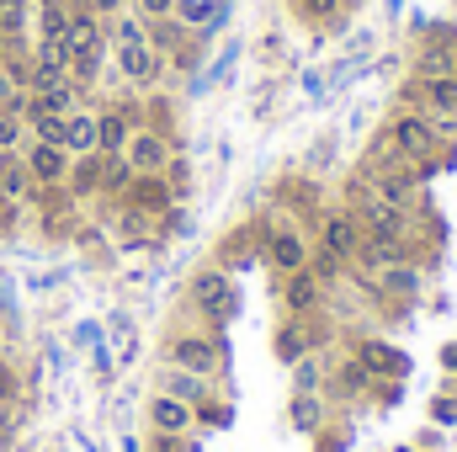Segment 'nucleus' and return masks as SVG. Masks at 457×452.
Here are the masks:
<instances>
[{"label":"nucleus","mask_w":457,"mask_h":452,"mask_svg":"<svg viewBox=\"0 0 457 452\" xmlns=\"http://www.w3.org/2000/svg\"><path fill=\"white\" fill-rule=\"evenodd\" d=\"M309 272H314V282L330 293V288H341L345 277H351V261H341V255L325 250V245H314V250H309Z\"/></svg>","instance_id":"24"},{"label":"nucleus","mask_w":457,"mask_h":452,"mask_svg":"<svg viewBox=\"0 0 457 452\" xmlns=\"http://www.w3.org/2000/svg\"><path fill=\"white\" fill-rule=\"evenodd\" d=\"M165 362L187 367V372H203V378H224L228 336L224 331H181V336L165 340Z\"/></svg>","instance_id":"2"},{"label":"nucleus","mask_w":457,"mask_h":452,"mask_svg":"<svg viewBox=\"0 0 457 452\" xmlns=\"http://www.w3.org/2000/svg\"><path fill=\"white\" fill-rule=\"evenodd\" d=\"M64 43H70V54L102 48V43H107V21H102L86 0H75V5H70V27H64Z\"/></svg>","instance_id":"18"},{"label":"nucleus","mask_w":457,"mask_h":452,"mask_svg":"<svg viewBox=\"0 0 457 452\" xmlns=\"http://www.w3.org/2000/svg\"><path fill=\"white\" fill-rule=\"evenodd\" d=\"M282 282V309L293 314V320H314L320 309H325V288L314 282V272L303 266V272H293V277H277Z\"/></svg>","instance_id":"13"},{"label":"nucleus","mask_w":457,"mask_h":452,"mask_svg":"<svg viewBox=\"0 0 457 452\" xmlns=\"http://www.w3.org/2000/svg\"><path fill=\"white\" fill-rule=\"evenodd\" d=\"M122 203L138 208V213H149V219H160L165 208H176V192H170V181L160 171V176H133V187L122 192Z\"/></svg>","instance_id":"15"},{"label":"nucleus","mask_w":457,"mask_h":452,"mask_svg":"<svg viewBox=\"0 0 457 452\" xmlns=\"http://www.w3.org/2000/svg\"><path fill=\"white\" fill-rule=\"evenodd\" d=\"M415 448L436 452V448H442V426H431V431H415Z\"/></svg>","instance_id":"40"},{"label":"nucleus","mask_w":457,"mask_h":452,"mask_svg":"<svg viewBox=\"0 0 457 452\" xmlns=\"http://www.w3.org/2000/svg\"><path fill=\"white\" fill-rule=\"evenodd\" d=\"M420 288H426V272L415 266V261H399V266H383L372 282H367V293L388 309V304H420Z\"/></svg>","instance_id":"5"},{"label":"nucleus","mask_w":457,"mask_h":452,"mask_svg":"<svg viewBox=\"0 0 457 452\" xmlns=\"http://www.w3.org/2000/svg\"><path fill=\"white\" fill-rule=\"evenodd\" d=\"M16 394H21V378H16L11 367H0V405H5V399H16Z\"/></svg>","instance_id":"39"},{"label":"nucleus","mask_w":457,"mask_h":452,"mask_svg":"<svg viewBox=\"0 0 457 452\" xmlns=\"http://www.w3.org/2000/svg\"><path fill=\"white\" fill-rule=\"evenodd\" d=\"M187 43H192V32H187L176 16L149 21V48H154V54H165V59H170V54H176V48H187Z\"/></svg>","instance_id":"27"},{"label":"nucleus","mask_w":457,"mask_h":452,"mask_svg":"<svg viewBox=\"0 0 457 452\" xmlns=\"http://www.w3.org/2000/svg\"><path fill=\"white\" fill-rule=\"evenodd\" d=\"M64 192H70L75 203H91V197H102V155H80V160H70Z\"/></svg>","instance_id":"21"},{"label":"nucleus","mask_w":457,"mask_h":452,"mask_svg":"<svg viewBox=\"0 0 457 452\" xmlns=\"http://www.w3.org/2000/svg\"><path fill=\"white\" fill-rule=\"evenodd\" d=\"M122 155H128V165H133L138 176H160V171L170 165L176 144H170L160 128H149V122H144V128H133V138H128V149H122Z\"/></svg>","instance_id":"8"},{"label":"nucleus","mask_w":457,"mask_h":452,"mask_svg":"<svg viewBox=\"0 0 457 452\" xmlns=\"http://www.w3.org/2000/svg\"><path fill=\"white\" fill-rule=\"evenodd\" d=\"M341 5H345V11H356V5H361V0H341Z\"/></svg>","instance_id":"44"},{"label":"nucleus","mask_w":457,"mask_h":452,"mask_svg":"<svg viewBox=\"0 0 457 452\" xmlns=\"http://www.w3.org/2000/svg\"><path fill=\"white\" fill-rule=\"evenodd\" d=\"M399 5H404V0H388V16H399Z\"/></svg>","instance_id":"43"},{"label":"nucleus","mask_w":457,"mask_h":452,"mask_svg":"<svg viewBox=\"0 0 457 452\" xmlns=\"http://www.w3.org/2000/svg\"><path fill=\"white\" fill-rule=\"evenodd\" d=\"M293 11L309 21V27H320V32H345V5L341 0H293Z\"/></svg>","instance_id":"22"},{"label":"nucleus","mask_w":457,"mask_h":452,"mask_svg":"<svg viewBox=\"0 0 457 452\" xmlns=\"http://www.w3.org/2000/svg\"><path fill=\"white\" fill-rule=\"evenodd\" d=\"M261 224V261L277 272V277H293V272H303L309 266V239H303V229L298 219H255Z\"/></svg>","instance_id":"3"},{"label":"nucleus","mask_w":457,"mask_h":452,"mask_svg":"<svg viewBox=\"0 0 457 452\" xmlns=\"http://www.w3.org/2000/svg\"><path fill=\"white\" fill-rule=\"evenodd\" d=\"M86 5H91V11H96V16H102V21H112L117 11H128V5H133V0H86Z\"/></svg>","instance_id":"38"},{"label":"nucleus","mask_w":457,"mask_h":452,"mask_svg":"<svg viewBox=\"0 0 457 452\" xmlns=\"http://www.w3.org/2000/svg\"><path fill=\"white\" fill-rule=\"evenodd\" d=\"M27 149V122L16 113H0V155H21Z\"/></svg>","instance_id":"31"},{"label":"nucleus","mask_w":457,"mask_h":452,"mask_svg":"<svg viewBox=\"0 0 457 452\" xmlns=\"http://www.w3.org/2000/svg\"><path fill=\"white\" fill-rule=\"evenodd\" d=\"M320 340L325 336L314 331V320H293V314H287V320L271 331V351H277L282 367H293V362H303L309 351H320Z\"/></svg>","instance_id":"9"},{"label":"nucleus","mask_w":457,"mask_h":452,"mask_svg":"<svg viewBox=\"0 0 457 452\" xmlns=\"http://www.w3.org/2000/svg\"><path fill=\"white\" fill-rule=\"evenodd\" d=\"M112 64H117V80L133 86V91H149L165 80V54H154L149 43H133V48H112Z\"/></svg>","instance_id":"6"},{"label":"nucleus","mask_w":457,"mask_h":452,"mask_svg":"<svg viewBox=\"0 0 457 452\" xmlns=\"http://www.w3.org/2000/svg\"><path fill=\"white\" fill-rule=\"evenodd\" d=\"M154 389H160V394H176V399H187L192 410H197L203 399H213V378H203V372H187V367H170V362H160V378H154Z\"/></svg>","instance_id":"16"},{"label":"nucleus","mask_w":457,"mask_h":452,"mask_svg":"<svg viewBox=\"0 0 457 452\" xmlns=\"http://www.w3.org/2000/svg\"><path fill=\"white\" fill-rule=\"evenodd\" d=\"M442 367H447V372H457V340H447V346H442Z\"/></svg>","instance_id":"42"},{"label":"nucleus","mask_w":457,"mask_h":452,"mask_svg":"<svg viewBox=\"0 0 457 452\" xmlns=\"http://www.w3.org/2000/svg\"><path fill=\"white\" fill-rule=\"evenodd\" d=\"M453 378H457V372H453ZM453 394H457V389H453Z\"/></svg>","instance_id":"45"},{"label":"nucleus","mask_w":457,"mask_h":452,"mask_svg":"<svg viewBox=\"0 0 457 452\" xmlns=\"http://www.w3.org/2000/svg\"><path fill=\"white\" fill-rule=\"evenodd\" d=\"M351 448V431L345 426H325V431H314V452H345Z\"/></svg>","instance_id":"35"},{"label":"nucleus","mask_w":457,"mask_h":452,"mask_svg":"<svg viewBox=\"0 0 457 452\" xmlns=\"http://www.w3.org/2000/svg\"><path fill=\"white\" fill-rule=\"evenodd\" d=\"M239 54H245V43H224V54L213 59V70H203V80H208V91H213V86H224L228 75H234V64H239Z\"/></svg>","instance_id":"33"},{"label":"nucleus","mask_w":457,"mask_h":452,"mask_svg":"<svg viewBox=\"0 0 457 452\" xmlns=\"http://www.w3.org/2000/svg\"><path fill=\"white\" fill-rule=\"evenodd\" d=\"M107 43L112 48H133V43H149V21L128 5V11H117L112 21H107Z\"/></svg>","instance_id":"25"},{"label":"nucleus","mask_w":457,"mask_h":452,"mask_svg":"<svg viewBox=\"0 0 457 452\" xmlns=\"http://www.w3.org/2000/svg\"><path fill=\"white\" fill-rule=\"evenodd\" d=\"M187 304L208 320V331H219V325H228L234 314H239V282H234V272H224V266H197L192 272V282H187Z\"/></svg>","instance_id":"1"},{"label":"nucleus","mask_w":457,"mask_h":452,"mask_svg":"<svg viewBox=\"0 0 457 452\" xmlns=\"http://www.w3.org/2000/svg\"><path fill=\"white\" fill-rule=\"evenodd\" d=\"M21 165H27V176H32L37 187H64V176H70V155H64V144H37V138H27Z\"/></svg>","instance_id":"10"},{"label":"nucleus","mask_w":457,"mask_h":452,"mask_svg":"<svg viewBox=\"0 0 457 452\" xmlns=\"http://www.w3.org/2000/svg\"><path fill=\"white\" fill-rule=\"evenodd\" d=\"M133 11H138L144 21H160V16H170V11H176V0H133Z\"/></svg>","instance_id":"37"},{"label":"nucleus","mask_w":457,"mask_h":452,"mask_svg":"<svg viewBox=\"0 0 457 452\" xmlns=\"http://www.w3.org/2000/svg\"><path fill=\"white\" fill-rule=\"evenodd\" d=\"M420 107H426L431 117H457V75L420 80Z\"/></svg>","instance_id":"23"},{"label":"nucleus","mask_w":457,"mask_h":452,"mask_svg":"<svg viewBox=\"0 0 457 452\" xmlns=\"http://www.w3.org/2000/svg\"><path fill=\"white\" fill-rule=\"evenodd\" d=\"M325 356L320 351H309L303 362H293V394H325Z\"/></svg>","instance_id":"28"},{"label":"nucleus","mask_w":457,"mask_h":452,"mask_svg":"<svg viewBox=\"0 0 457 452\" xmlns=\"http://www.w3.org/2000/svg\"><path fill=\"white\" fill-rule=\"evenodd\" d=\"M431 421L436 426H457V394H436L431 399Z\"/></svg>","instance_id":"36"},{"label":"nucleus","mask_w":457,"mask_h":452,"mask_svg":"<svg viewBox=\"0 0 457 452\" xmlns=\"http://www.w3.org/2000/svg\"><path fill=\"white\" fill-rule=\"evenodd\" d=\"M351 356L372 372V383H383V378H410V356L383 336H356L351 340Z\"/></svg>","instance_id":"7"},{"label":"nucleus","mask_w":457,"mask_h":452,"mask_svg":"<svg viewBox=\"0 0 457 452\" xmlns=\"http://www.w3.org/2000/svg\"><path fill=\"white\" fill-rule=\"evenodd\" d=\"M187 32H203L208 27V16H213V0H176V11H170Z\"/></svg>","instance_id":"30"},{"label":"nucleus","mask_w":457,"mask_h":452,"mask_svg":"<svg viewBox=\"0 0 457 452\" xmlns=\"http://www.w3.org/2000/svg\"><path fill=\"white\" fill-rule=\"evenodd\" d=\"M287 426H293V437L325 431V426H330V399H325V394H293V399H287Z\"/></svg>","instance_id":"19"},{"label":"nucleus","mask_w":457,"mask_h":452,"mask_svg":"<svg viewBox=\"0 0 457 452\" xmlns=\"http://www.w3.org/2000/svg\"><path fill=\"white\" fill-rule=\"evenodd\" d=\"M325 86H330V80H325L320 70H309V75H303V91H309V96H325Z\"/></svg>","instance_id":"41"},{"label":"nucleus","mask_w":457,"mask_h":452,"mask_svg":"<svg viewBox=\"0 0 457 452\" xmlns=\"http://www.w3.org/2000/svg\"><path fill=\"white\" fill-rule=\"evenodd\" d=\"M149 452H197V431H181V437H160V431H149Z\"/></svg>","instance_id":"34"},{"label":"nucleus","mask_w":457,"mask_h":452,"mask_svg":"<svg viewBox=\"0 0 457 452\" xmlns=\"http://www.w3.org/2000/svg\"><path fill=\"white\" fill-rule=\"evenodd\" d=\"M383 133H388V144H394V155L404 165H420V160H431L442 149V138H436V128H431L426 113H394Z\"/></svg>","instance_id":"4"},{"label":"nucleus","mask_w":457,"mask_h":452,"mask_svg":"<svg viewBox=\"0 0 457 452\" xmlns=\"http://www.w3.org/2000/svg\"><path fill=\"white\" fill-rule=\"evenodd\" d=\"M325 399H341V405L372 399V372H367L356 356H341V362L330 367V378H325Z\"/></svg>","instance_id":"12"},{"label":"nucleus","mask_w":457,"mask_h":452,"mask_svg":"<svg viewBox=\"0 0 457 452\" xmlns=\"http://www.w3.org/2000/svg\"><path fill=\"white\" fill-rule=\"evenodd\" d=\"M64 155H70V160L96 155V107H91V102L64 117Z\"/></svg>","instance_id":"20"},{"label":"nucleus","mask_w":457,"mask_h":452,"mask_svg":"<svg viewBox=\"0 0 457 452\" xmlns=\"http://www.w3.org/2000/svg\"><path fill=\"white\" fill-rule=\"evenodd\" d=\"M133 165H128V155H102V197L107 203H122V192L133 187Z\"/></svg>","instance_id":"26"},{"label":"nucleus","mask_w":457,"mask_h":452,"mask_svg":"<svg viewBox=\"0 0 457 452\" xmlns=\"http://www.w3.org/2000/svg\"><path fill=\"white\" fill-rule=\"evenodd\" d=\"M453 5H457V0H453Z\"/></svg>","instance_id":"46"},{"label":"nucleus","mask_w":457,"mask_h":452,"mask_svg":"<svg viewBox=\"0 0 457 452\" xmlns=\"http://www.w3.org/2000/svg\"><path fill=\"white\" fill-rule=\"evenodd\" d=\"M197 426H213V431H228V426H234V405H228V394H213V399L197 405Z\"/></svg>","instance_id":"29"},{"label":"nucleus","mask_w":457,"mask_h":452,"mask_svg":"<svg viewBox=\"0 0 457 452\" xmlns=\"http://www.w3.org/2000/svg\"><path fill=\"white\" fill-rule=\"evenodd\" d=\"M261 261V224H239L228 234L224 245L213 250V266H224V272H245V266H255Z\"/></svg>","instance_id":"17"},{"label":"nucleus","mask_w":457,"mask_h":452,"mask_svg":"<svg viewBox=\"0 0 457 452\" xmlns=\"http://www.w3.org/2000/svg\"><path fill=\"white\" fill-rule=\"evenodd\" d=\"M149 431H160V437H181V431H197V410L187 405V399H176V394H149Z\"/></svg>","instance_id":"11"},{"label":"nucleus","mask_w":457,"mask_h":452,"mask_svg":"<svg viewBox=\"0 0 457 452\" xmlns=\"http://www.w3.org/2000/svg\"><path fill=\"white\" fill-rule=\"evenodd\" d=\"M320 245L325 250H336L341 261H351L356 250H361V224H356V213L351 208H330V213H320Z\"/></svg>","instance_id":"14"},{"label":"nucleus","mask_w":457,"mask_h":452,"mask_svg":"<svg viewBox=\"0 0 457 452\" xmlns=\"http://www.w3.org/2000/svg\"><path fill=\"white\" fill-rule=\"evenodd\" d=\"M165 181H170L176 203H187V197H192V160H187V155H170V165H165Z\"/></svg>","instance_id":"32"}]
</instances>
